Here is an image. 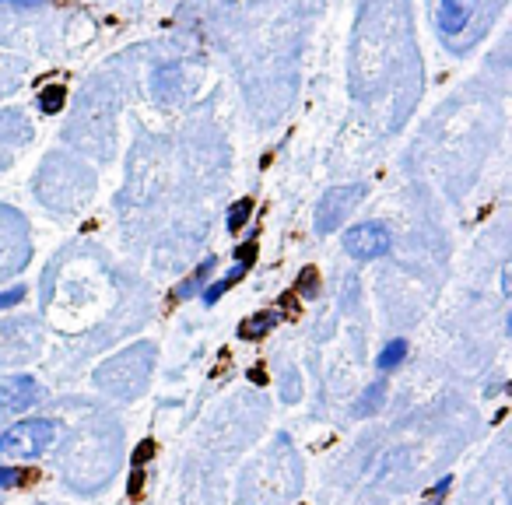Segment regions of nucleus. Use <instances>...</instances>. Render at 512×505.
<instances>
[{
    "instance_id": "f257e3e1",
    "label": "nucleus",
    "mask_w": 512,
    "mask_h": 505,
    "mask_svg": "<svg viewBox=\"0 0 512 505\" xmlns=\"http://www.w3.org/2000/svg\"><path fill=\"white\" fill-rule=\"evenodd\" d=\"M57 439V425L53 421H18L15 428L0 435V453L8 456H36L43 449H50V442Z\"/></svg>"
},
{
    "instance_id": "f03ea898",
    "label": "nucleus",
    "mask_w": 512,
    "mask_h": 505,
    "mask_svg": "<svg viewBox=\"0 0 512 505\" xmlns=\"http://www.w3.org/2000/svg\"><path fill=\"white\" fill-rule=\"evenodd\" d=\"M390 232L383 225H355L344 232V249H348L355 260H376L383 253H390Z\"/></svg>"
},
{
    "instance_id": "7ed1b4c3",
    "label": "nucleus",
    "mask_w": 512,
    "mask_h": 505,
    "mask_svg": "<svg viewBox=\"0 0 512 505\" xmlns=\"http://www.w3.org/2000/svg\"><path fill=\"white\" fill-rule=\"evenodd\" d=\"M358 193H362V186H348V190H330L327 197L316 204V225H320V232H334L337 225L344 221V214L351 211V207L358 204Z\"/></svg>"
},
{
    "instance_id": "20e7f679",
    "label": "nucleus",
    "mask_w": 512,
    "mask_h": 505,
    "mask_svg": "<svg viewBox=\"0 0 512 505\" xmlns=\"http://www.w3.org/2000/svg\"><path fill=\"white\" fill-rule=\"evenodd\" d=\"M36 397H39V386L29 376H11L8 383L0 386V404L8 407V411H25V407L36 404Z\"/></svg>"
},
{
    "instance_id": "39448f33",
    "label": "nucleus",
    "mask_w": 512,
    "mask_h": 505,
    "mask_svg": "<svg viewBox=\"0 0 512 505\" xmlns=\"http://www.w3.org/2000/svg\"><path fill=\"white\" fill-rule=\"evenodd\" d=\"M477 0H439V29L442 32H460L474 18Z\"/></svg>"
},
{
    "instance_id": "423d86ee",
    "label": "nucleus",
    "mask_w": 512,
    "mask_h": 505,
    "mask_svg": "<svg viewBox=\"0 0 512 505\" xmlns=\"http://www.w3.org/2000/svg\"><path fill=\"white\" fill-rule=\"evenodd\" d=\"M274 327H278V316H274V313H256V316H249V320H242L239 337H242V341H260V337L271 334Z\"/></svg>"
},
{
    "instance_id": "0eeeda50",
    "label": "nucleus",
    "mask_w": 512,
    "mask_h": 505,
    "mask_svg": "<svg viewBox=\"0 0 512 505\" xmlns=\"http://www.w3.org/2000/svg\"><path fill=\"white\" fill-rule=\"evenodd\" d=\"M246 271H249V267H246V264H239V267H235V271H228L225 278L218 281V285H211V288H207V292H204V302H207V306H214V302H218L221 295L228 292V288H232V285H239V281L246 278Z\"/></svg>"
},
{
    "instance_id": "6e6552de",
    "label": "nucleus",
    "mask_w": 512,
    "mask_h": 505,
    "mask_svg": "<svg viewBox=\"0 0 512 505\" xmlns=\"http://www.w3.org/2000/svg\"><path fill=\"white\" fill-rule=\"evenodd\" d=\"M64 99H67L64 85H50L43 95H39V109H43V113H60V109H64Z\"/></svg>"
},
{
    "instance_id": "1a4fd4ad",
    "label": "nucleus",
    "mask_w": 512,
    "mask_h": 505,
    "mask_svg": "<svg viewBox=\"0 0 512 505\" xmlns=\"http://www.w3.org/2000/svg\"><path fill=\"white\" fill-rule=\"evenodd\" d=\"M404 355H407V344L404 341H390L383 351H379V369H393V365H400L404 362Z\"/></svg>"
},
{
    "instance_id": "9d476101",
    "label": "nucleus",
    "mask_w": 512,
    "mask_h": 505,
    "mask_svg": "<svg viewBox=\"0 0 512 505\" xmlns=\"http://www.w3.org/2000/svg\"><path fill=\"white\" fill-rule=\"evenodd\" d=\"M249 214H253V200L246 197V200H239L232 211H228V228H232V232H235V228H242L249 221Z\"/></svg>"
},
{
    "instance_id": "9b49d317",
    "label": "nucleus",
    "mask_w": 512,
    "mask_h": 505,
    "mask_svg": "<svg viewBox=\"0 0 512 505\" xmlns=\"http://www.w3.org/2000/svg\"><path fill=\"white\" fill-rule=\"evenodd\" d=\"M25 481V470L15 467H0V488H18Z\"/></svg>"
},
{
    "instance_id": "f8f14e48",
    "label": "nucleus",
    "mask_w": 512,
    "mask_h": 505,
    "mask_svg": "<svg viewBox=\"0 0 512 505\" xmlns=\"http://www.w3.org/2000/svg\"><path fill=\"white\" fill-rule=\"evenodd\" d=\"M316 288H320V278H316L313 267H306V271L299 274V292H302V295H313Z\"/></svg>"
},
{
    "instance_id": "ddd939ff",
    "label": "nucleus",
    "mask_w": 512,
    "mask_h": 505,
    "mask_svg": "<svg viewBox=\"0 0 512 505\" xmlns=\"http://www.w3.org/2000/svg\"><path fill=\"white\" fill-rule=\"evenodd\" d=\"M379 404H383V386H372V390H369V397H365L362 400V404H358V414H365V411H369V407H379Z\"/></svg>"
},
{
    "instance_id": "4468645a",
    "label": "nucleus",
    "mask_w": 512,
    "mask_h": 505,
    "mask_svg": "<svg viewBox=\"0 0 512 505\" xmlns=\"http://www.w3.org/2000/svg\"><path fill=\"white\" fill-rule=\"evenodd\" d=\"M235 257H239V264H253V260H256V242H242V246L239 249H235Z\"/></svg>"
},
{
    "instance_id": "2eb2a0df",
    "label": "nucleus",
    "mask_w": 512,
    "mask_h": 505,
    "mask_svg": "<svg viewBox=\"0 0 512 505\" xmlns=\"http://www.w3.org/2000/svg\"><path fill=\"white\" fill-rule=\"evenodd\" d=\"M22 288H11V292H0V309H11V306H18L22 302Z\"/></svg>"
},
{
    "instance_id": "dca6fc26",
    "label": "nucleus",
    "mask_w": 512,
    "mask_h": 505,
    "mask_svg": "<svg viewBox=\"0 0 512 505\" xmlns=\"http://www.w3.org/2000/svg\"><path fill=\"white\" fill-rule=\"evenodd\" d=\"M449 484H453V477H442V481L435 484L432 491H428V498H432V502H435V498H442V495H446V491H449Z\"/></svg>"
},
{
    "instance_id": "f3484780",
    "label": "nucleus",
    "mask_w": 512,
    "mask_h": 505,
    "mask_svg": "<svg viewBox=\"0 0 512 505\" xmlns=\"http://www.w3.org/2000/svg\"><path fill=\"white\" fill-rule=\"evenodd\" d=\"M148 456H151V442H141V446H137V453H134V467H141Z\"/></svg>"
},
{
    "instance_id": "a211bd4d",
    "label": "nucleus",
    "mask_w": 512,
    "mask_h": 505,
    "mask_svg": "<svg viewBox=\"0 0 512 505\" xmlns=\"http://www.w3.org/2000/svg\"><path fill=\"white\" fill-rule=\"evenodd\" d=\"M141 481H144L141 467H134V477H130V495H141Z\"/></svg>"
},
{
    "instance_id": "6ab92c4d",
    "label": "nucleus",
    "mask_w": 512,
    "mask_h": 505,
    "mask_svg": "<svg viewBox=\"0 0 512 505\" xmlns=\"http://www.w3.org/2000/svg\"><path fill=\"white\" fill-rule=\"evenodd\" d=\"M11 4H36V0H11Z\"/></svg>"
}]
</instances>
